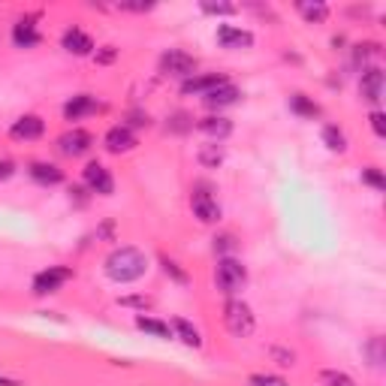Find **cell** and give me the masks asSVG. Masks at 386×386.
<instances>
[{
    "label": "cell",
    "instance_id": "35",
    "mask_svg": "<svg viewBox=\"0 0 386 386\" xmlns=\"http://www.w3.org/2000/svg\"><path fill=\"white\" fill-rule=\"evenodd\" d=\"M377 52H380V46H377V43H365V46L356 48V61H365V57H371Z\"/></svg>",
    "mask_w": 386,
    "mask_h": 386
},
{
    "label": "cell",
    "instance_id": "6",
    "mask_svg": "<svg viewBox=\"0 0 386 386\" xmlns=\"http://www.w3.org/2000/svg\"><path fill=\"white\" fill-rule=\"evenodd\" d=\"M73 278V269L67 266H48L46 272H39L34 278V293L37 296H46V293H57L64 284Z\"/></svg>",
    "mask_w": 386,
    "mask_h": 386
},
{
    "label": "cell",
    "instance_id": "33",
    "mask_svg": "<svg viewBox=\"0 0 386 386\" xmlns=\"http://www.w3.org/2000/svg\"><path fill=\"white\" fill-rule=\"evenodd\" d=\"M121 305L124 308H151V299L148 296H127V299H121Z\"/></svg>",
    "mask_w": 386,
    "mask_h": 386
},
{
    "label": "cell",
    "instance_id": "3",
    "mask_svg": "<svg viewBox=\"0 0 386 386\" xmlns=\"http://www.w3.org/2000/svg\"><path fill=\"white\" fill-rule=\"evenodd\" d=\"M244 284H248V272H244V266L235 257H224L218 262V287L226 296L239 293Z\"/></svg>",
    "mask_w": 386,
    "mask_h": 386
},
{
    "label": "cell",
    "instance_id": "2",
    "mask_svg": "<svg viewBox=\"0 0 386 386\" xmlns=\"http://www.w3.org/2000/svg\"><path fill=\"white\" fill-rule=\"evenodd\" d=\"M224 323L235 338H248V335L253 332V326H257V320H253L251 305H244L242 299H229L226 308H224Z\"/></svg>",
    "mask_w": 386,
    "mask_h": 386
},
{
    "label": "cell",
    "instance_id": "19",
    "mask_svg": "<svg viewBox=\"0 0 386 386\" xmlns=\"http://www.w3.org/2000/svg\"><path fill=\"white\" fill-rule=\"evenodd\" d=\"M30 178L39 184H61L64 172L55 166V163H30Z\"/></svg>",
    "mask_w": 386,
    "mask_h": 386
},
{
    "label": "cell",
    "instance_id": "22",
    "mask_svg": "<svg viewBox=\"0 0 386 386\" xmlns=\"http://www.w3.org/2000/svg\"><path fill=\"white\" fill-rule=\"evenodd\" d=\"M136 326L148 335H154V338H172V329L169 323H163V320H154V317H136Z\"/></svg>",
    "mask_w": 386,
    "mask_h": 386
},
{
    "label": "cell",
    "instance_id": "7",
    "mask_svg": "<svg viewBox=\"0 0 386 386\" xmlns=\"http://www.w3.org/2000/svg\"><path fill=\"white\" fill-rule=\"evenodd\" d=\"M81 178H85V184L91 187L94 193H100V196H112L115 193V182H112V175H109V169L103 166V163H88L85 172H81Z\"/></svg>",
    "mask_w": 386,
    "mask_h": 386
},
{
    "label": "cell",
    "instance_id": "4",
    "mask_svg": "<svg viewBox=\"0 0 386 386\" xmlns=\"http://www.w3.org/2000/svg\"><path fill=\"white\" fill-rule=\"evenodd\" d=\"M160 73H166V76H182V79H191L196 73V61L187 52H178V48H169V52H163L160 57Z\"/></svg>",
    "mask_w": 386,
    "mask_h": 386
},
{
    "label": "cell",
    "instance_id": "41",
    "mask_svg": "<svg viewBox=\"0 0 386 386\" xmlns=\"http://www.w3.org/2000/svg\"><path fill=\"white\" fill-rule=\"evenodd\" d=\"M12 160H0V182H6V178H10L12 175Z\"/></svg>",
    "mask_w": 386,
    "mask_h": 386
},
{
    "label": "cell",
    "instance_id": "20",
    "mask_svg": "<svg viewBox=\"0 0 386 386\" xmlns=\"http://www.w3.org/2000/svg\"><path fill=\"white\" fill-rule=\"evenodd\" d=\"M169 329L175 332L178 338H182V341L187 344V347H202V338H200V332H196V329H193L191 323H187L184 317H175V320H172V326H169Z\"/></svg>",
    "mask_w": 386,
    "mask_h": 386
},
{
    "label": "cell",
    "instance_id": "40",
    "mask_svg": "<svg viewBox=\"0 0 386 386\" xmlns=\"http://www.w3.org/2000/svg\"><path fill=\"white\" fill-rule=\"evenodd\" d=\"M215 248H218V251H233V248H235L233 235H220V239H215Z\"/></svg>",
    "mask_w": 386,
    "mask_h": 386
},
{
    "label": "cell",
    "instance_id": "18",
    "mask_svg": "<svg viewBox=\"0 0 386 386\" xmlns=\"http://www.w3.org/2000/svg\"><path fill=\"white\" fill-rule=\"evenodd\" d=\"M196 127H200L205 136H211V139H226L229 133H233V121L220 118V115H209V118H202Z\"/></svg>",
    "mask_w": 386,
    "mask_h": 386
},
{
    "label": "cell",
    "instance_id": "10",
    "mask_svg": "<svg viewBox=\"0 0 386 386\" xmlns=\"http://www.w3.org/2000/svg\"><path fill=\"white\" fill-rule=\"evenodd\" d=\"M218 43L224 48H251L253 46V34L251 30H242V28H233V24H220L218 28Z\"/></svg>",
    "mask_w": 386,
    "mask_h": 386
},
{
    "label": "cell",
    "instance_id": "14",
    "mask_svg": "<svg viewBox=\"0 0 386 386\" xmlns=\"http://www.w3.org/2000/svg\"><path fill=\"white\" fill-rule=\"evenodd\" d=\"M100 106H97V100L91 94H79V97H73V100L64 106V118L67 121H79V118H85V115H94Z\"/></svg>",
    "mask_w": 386,
    "mask_h": 386
},
{
    "label": "cell",
    "instance_id": "34",
    "mask_svg": "<svg viewBox=\"0 0 386 386\" xmlns=\"http://www.w3.org/2000/svg\"><path fill=\"white\" fill-rule=\"evenodd\" d=\"M118 57V48L115 46H103V52H97V64H112Z\"/></svg>",
    "mask_w": 386,
    "mask_h": 386
},
{
    "label": "cell",
    "instance_id": "16",
    "mask_svg": "<svg viewBox=\"0 0 386 386\" xmlns=\"http://www.w3.org/2000/svg\"><path fill=\"white\" fill-rule=\"evenodd\" d=\"M239 97H242V91L235 85H220L218 91H211V94H205L202 97V103L209 106V109H220V106H233V103H239Z\"/></svg>",
    "mask_w": 386,
    "mask_h": 386
},
{
    "label": "cell",
    "instance_id": "1",
    "mask_svg": "<svg viewBox=\"0 0 386 386\" xmlns=\"http://www.w3.org/2000/svg\"><path fill=\"white\" fill-rule=\"evenodd\" d=\"M148 269V260L139 248H115L109 257H106V275L112 278L115 284H130V281H139Z\"/></svg>",
    "mask_w": 386,
    "mask_h": 386
},
{
    "label": "cell",
    "instance_id": "39",
    "mask_svg": "<svg viewBox=\"0 0 386 386\" xmlns=\"http://www.w3.org/2000/svg\"><path fill=\"white\" fill-rule=\"evenodd\" d=\"M127 121H130L133 127H148V115H142V112H130ZM130 124H127V127H130Z\"/></svg>",
    "mask_w": 386,
    "mask_h": 386
},
{
    "label": "cell",
    "instance_id": "43",
    "mask_svg": "<svg viewBox=\"0 0 386 386\" xmlns=\"http://www.w3.org/2000/svg\"><path fill=\"white\" fill-rule=\"evenodd\" d=\"M100 233H103V235H109V239H112V233H115V226H112V224H106V226L100 229Z\"/></svg>",
    "mask_w": 386,
    "mask_h": 386
},
{
    "label": "cell",
    "instance_id": "42",
    "mask_svg": "<svg viewBox=\"0 0 386 386\" xmlns=\"http://www.w3.org/2000/svg\"><path fill=\"white\" fill-rule=\"evenodd\" d=\"M0 386H21L19 380H10V377H0Z\"/></svg>",
    "mask_w": 386,
    "mask_h": 386
},
{
    "label": "cell",
    "instance_id": "21",
    "mask_svg": "<svg viewBox=\"0 0 386 386\" xmlns=\"http://www.w3.org/2000/svg\"><path fill=\"white\" fill-rule=\"evenodd\" d=\"M296 10L302 12V19L305 21H326V15H329V6L326 3H320V0H314V3H308V0H299V3H296Z\"/></svg>",
    "mask_w": 386,
    "mask_h": 386
},
{
    "label": "cell",
    "instance_id": "38",
    "mask_svg": "<svg viewBox=\"0 0 386 386\" xmlns=\"http://www.w3.org/2000/svg\"><path fill=\"white\" fill-rule=\"evenodd\" d=\"M121 10H130V12H148L151 10V3H130V0H121Z\"/></svg>",
    "mask_w": 386,
    "mask_h": 386
},
{
    "label": "cell",
    "instance_id": "24",
    "mask_svg": "<svg viewBox=\"0 0 386 386\" xmlns=\"http://www.w3.org/2000/svg\"><path fill=\"white\" fill-rule=\"evenodd\" d=\"M200 163H202L205 169H218L220 163H224V148L215 145V142H211V145H202V148H200Z\"/></svg>",
    "mask_w": 386,
    "mask_h": 386
},
{
    "label": "cell",
    "instance_id": "32",
    "mask_svg": "<svg viewBox=\"0 0 386 386\" xmlns=\"http://www.w3.org/2000/svg\"><path fill=\"white\" fill-rule=\"evenodd\" d=\"M202 12H211V15H229V12H235V6H233V3H211V0H205V3H202Z\"/></svg>",
    "mask_w": 386,
    "mask_h": 386
},
{
    "label": "cell",
    "instance_id": "26",
    "mask_svg": "<svg viewBox=\"0 0 386 386\" xmlns=\"http://www.w3.org/2000/svg\"><path fill=\"white\" fill-rule=\"evenodd\" d=\"M323 142L332 148V151H347V136L341 133L338 127H323Z\"/></svg>",
    "mask_w": 386,
    "mask_h": 386
},
{
    "label": "cell",
    "instance_id": "31",
    "mask_svg": "<svg viewBox=\"0 0 386 386\" xmlns=\"http://www.w3.org/2000/svg\"><path fill=\"white\" fill-rule=\"evenodd\" d=\"M193 127V121H191V115H184V112H175L172 115V121H169V130H175V133H187V130Z\"/></svg>",
    "mask_w": 386,
    "mask_h": 386
},
{
    "label": "cell",
    "instance_id": "11",
    "mask_svg": "<svg viewBox=\"0 0 386 386\" xmlns=\"http://www.w3.org/2000/svg\"><path fill=\"white\" fill-rule=\"evenodd\" d=\"M106 148H109L112 154L133 151V148H136V133H133V130H130L127 124H118V127H112L109 133H106Z\"/></svg>",
    "mask_w": 386,
    "mask_h": 386
},
{
    "label": "cell",
    "instance_id": "27",
    "mask_svg": "<svg viewBox=\"0 0 386 386\" xmlns=\"http://www.w3.org/2000/svg\"><path fill=\"white\" fill-rule=\"evenodd\" d=\"M248 386H290V383H287L284 377H278V374H251Z\"/></svg>",
    "mask_w": 386,
    "mask_h": 386
},
{
    "label": "cell",
    "instance_id": "9",
    "mask_svg": "<svg viewBox=\"0 0 386 386\" xmlns=\"http://www.w3.org/2000/svg\"><path fill=\"white\" fill-rule=\"evenodd\" d=\"M226 76H220V73H211V76H191V79H184V85H182V91L184 94H193V97H205V94H211V91H218L220 85H226Z\"/></svg>",
    "mask_w": 386,
    "mask_h": 386
},
{
    "label": "cell",
    "instance_id": "12",
    "mask_svg": "<svg viewBox=\"0 0 386 386\" xmlns=\"http://www.w3.org/2000/svg\"><path fill=\"white\" fill-rule=\"evenodd\" d=\"M43 130H46V124H43V118H39V115H24V118H19L10 127V136L19 139V142H21V139L28 142V139H39V136H43Z\"/></svg>",
    "mask_w": 386,
    "mask_h": 386
},
{
    "label": "cell",
    "instance_id": "36",
    "mask_svg": "<svg viewBox=\"0 0 386 386\" xmlns=\"http://www.w3.org/2000/svg\"><path fill=\"white\" fill-rule=\"evenodd\" d=\"M371 127H374L377 136H386V118H383V112H371Z\"/></svg>",
    "mask_w": 386,
    "mask_h": 386
},
{
    "label": "cell",
    "instance_id": "37",
    "mask_svg": "<svg viewBox=\"0 0 386 386\" xmlns=\"http://www.w3.org/2000/svg\"><path fill=\"white\" fill-rule=\"evenodd\" d=\"M272 356L278 359V365H293V359H296L290 350H281V347H275V350H272Z\"/></svg>",
    "mask_w": 386,
    "mask_h": 386
},
{
    "label": "cell",
    "instance_id": "23",
    "mask_svg": "<svg viewBox=\"0 0 386 386\" xmlns=\"http://www.w3.org/2000/svg\"><path fill=\"white\" fill-rule=\"evenodd\" d=\"M290 109L296 115H302V118H317V115H320V106L314 100H308L305 94H293L290 97Z\"/></svg>",
    "mask_w": 386,
    "mask_h": 386
},
{
    "label": "cell",
    "instance_id": "17",
    "mask_svg": "<svg viewBox=\"0 0 386 386\" xmlns=\"http://www.w3.org/2000/svg\"><path fill=\"white\" fill-rule=\"evenodd\" d=\"M64 48H67L70 55H91V48H94V39L85 34V30H79V28H70L67 34H64Z\"/></svg>",
    "mask_w": 386,
    "mask_h": 386
},
{
    "label": "cell",
    "instance_id": "30",
    "mask_svg": "<svg viewBox=\"0 0 386 386\" xmlns=\"http://www.w3.org/2000/svg\"><path fill=\"white\" fill-rule=\"evenodd\" d=\"M365 350H368V356H371V365L380 368L383 365V338H371Z\"/></svg>",
    "mask_w": 386,
    "mask_h": 386
},
{
    "label": "cell",
    "instance_id": "5",
    "mask_svg": "<svg viewBox=\"0 0 386 386\" xmlns=\"http://www.w3.org/2000/svg\"><path fill=\"white\" fill-rule=\"evenodd\" d=\"M191 205H193V215L200 218L202 224H218V220H220V205H218L215 196L209 193V187H205V184H200L193 191Z\"/></svg>",
    "mask_w": 386,
    "mask_h": 386
},
{
    "label": "cell",
    "instance_id": "29",
    "mask_svg": "<svg viewBox=\"0 0 386 386\" xmlns=\"http://www.w3.org/2000/svg\"><path fill=\"white\" fill-rule=\"evenodd\" d=\"M160 262H163V272H166L169 278H175V281H178V284H187V272H184V269H182V266H178V262H175V260H169V257H163Z\"/></svg>",
    "mask_w": 386,
    "mask_h": 386
},
{
    "label": "cell",
    "instance_id": "15",
    "mask_svg": "<svg viewBox=\"0 0 386 386\" xmlns=\"http://www.w3.org/2000/svg\"><path fill=\"white\" fill-rule=\"evenodd\" d=\"M359 88H363V97L368 103H377L383 97V73L380 67H371L363 73V81H359Z\"/></svg>",
    "mask_w": 386,
    "mask_h": 386
},
{
    "label": "cell",
    "instance_id": "8",
    "mask_svg": "<svg viewBox=\"0 0 386 386\" xmlns=\"http://www.w3.org/2000/svg\"><path fill=\"white\" fill-rule=\"evenodd\" d=\"M94 145V139L88 130H70V133H64L57 139V148H61L67 157H81V154H88Z\"/></svg>",
    "mask_w": 386,
    "mask_h": 386
},
{
    "label": "cell",
    "instance_id": "25",
    "mask_svg": "<svg viewBox=\"0 0 386 386\" xmlns=\"http://www.w3.org/2000/svg\"><path fill=\"white\" fill-rule=\"evenodd\" d=\"M320 383L323 386H356L353 377L338 371V368H323V371H320Z\"/></svg>",
    "mask_w": 386,
    "mask_h": 386
},
{
    "label": "cell",
    "instance_id": "28",
    "mask_svg": "<svg viewBox=\"0 0 386 386\" xmlns=\"http://www.w3.org/2000/svg\"><path fill=\"white\" fill-rule=\"evenodd\" d=\"M363 182H365V184H371L374 191H386V178H383V172H380V169H374V166L363 169Z\"/></svg>",
    "mask_w": 386,
    "mask_h": 386
},
{
    "label": "cell",
    "instance_id": "13",
    "mask_svg": "<svg viewBox=\"0 0 386 386\" xmlns=\"http://www.w3.org/2000/svg\"><path fill=\"white\" fill-rule=\"evenodd\" d=\"M34 21H37V15H28V19H21L12 28V43L19 46V48H34V46H39V39H43V37L37 34Z\"/></svg>",
    "mask_w": 386,
    "mask_h": 386
}]
</instances>
